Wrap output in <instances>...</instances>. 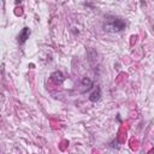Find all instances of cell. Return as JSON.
<instances>
[{
	"instance_id": "6da1fadb",
	"label": "cell",
	"mask_w": 154,
	"mask_h": 154,
	"mask_svg": "<svg viewBox=\"0 0 154 154\" xmlns=\"http://www.w3.org/2000/svg\"><path fill=\"white\" fill-rule=\"evenodd\" d=\"M125 26H126L125 20H123L122 18H117V17H107L103 24V29L111 32L122 31L123 29H125Z\"/></svg>"
},
{
	"instance_id": "7a4b0ae2",
	"label": "cell",
	"mask_w": 154,
	"mask_h": 154,
	"mask_svg": "<svg viewBox=\"0 0 154 154\" xmlns=\"http://www.w3.org/2000/svg\"><path fill=\"white\" fill-rule=\"evenodd\" d=\"M29 36H30V29H29L28 26L23 28V29L20 30L19 35H18V42H19L20 45H23V43L29 38Z\"/></svg>"
},
{
	"instance_id": "3957f363",
	"label": "cell",
	"mask_w": 154,
	"mask_h": 154,
	"mask_svg": "<svg viewBox=\"0 0 154 154\" xmlns=\"http://www.w3.org/2000/svg\"><path fill=\"white\" fill-rule=\"evenodd\" d=\"M51 79H52L55 84H61V83L64 82L65 77H64V75H63L60 71H54V72L51 75Z\"/></svg>"
},
{
	"instance_id": "277c9868",
	"label": "cell",
	"mask_w": 154,
	"mask_h": 154,
	"mask_svg": "<svg viewBox=\"0 0 154 154\" xmlns=\"http://www.w3.org/2000/svg\"><path fill=\"white\" fill-rule=\"evenodd\" d=\"M100 96H101V89H100V87H97V88L90 94L89 100H90L91 102H95V101H97V100L100 99Z\"/></svg>"
},
{
	"instance_id": "5b68a950",
	"label": "cell",
	"mask_w": 154,
	"mask_h": 154,
	"mask_svg": "<svg viewBox=\"0 0 154 154\" xmlns=\"http://www.w3.org/2000/svg\"><path fill=\"white\" fill-rule=\"evenodd\" d=\"M81 83H82V87H84L85 89H90V88H91V85H93L91 79H90V78H88V77H83Z\"/></svg>"
},
{
	"instance_id": "8992f818",
	"label": "cell",
	"mask_w": 154,
	"mask_h": 154,
	"mask_svg": "<svg viewBox=\"0 0 154 154\" xmlns=\"http://www.w3.org/2000/svg\"><path fill=\"white\" fill-rule=\"evenodd\" d=\"M14 1H16V4H19V2L22 1V0H14Z\"/></svg>"
}]
</instances>
